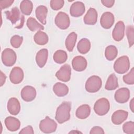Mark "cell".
<instances>
[{"label": "cell", "mask_w": 134, "mask_h": 134, "mask_svg": "<svg viewBox=\"0 0 134 134\" xmlns=\"http://www.w3.org/2000/svg\"><path fill=\"white\" fill-rule=\"evenodd\" d=\"M6 76L5 75V74L3 73L2 71H1V85H0L1 86H2L4 84L6 81Z\"/></svg>", "instance_id": "b9f144b4"}, {"label": "cell", "mask_w": 134, "mask_h": 134, "mask_svg": "<svg viewBox=\"0 0 134 134\" xmlns=\"http://www.w3.org/2000/svg\"><path fill=\"white\" fill-rule=\"evenodd\" d=\"M122 129L125 133L127 134L134 133V123L132 121L125 122L122 126Z\"/></svg>", "instance_id": "d590c367"}, {"label": "cell", "mask_w": 134, "mask_h": 134, "mask_svg": "<svg viewBox=\"0 0 134 134\" xmlns=\"http://www.w3.org/2000/svg\"><path fill=\"white\" fill-rule=\"evenodd\" d=\"M14 0H5L0 1V8L1 9H4L10 7L14 3Z\"/></svg>", "instance_id": "74e56055"}, {"label": "cell", "mask_w": 134, "mask_h": 134, "mask_svg": "<svg viewBox=\"0 0 134 134\" xmlns=\"http://www.w3.org/2000/svg\"><path fill=\"white\" fill-rule=\"evenodd\" d=\"M55 24L60 29H66L70 26V18L65 13L60 12L55 16Z\"/></svg>", "instance_id": "ba28073f"}, {"label": "cell", "mask_w": 134, "mask_h": 134, "mask_svg": "<svg viewBox=\"0 0 134 134\" xmlns=\"http://www.w3.org/2000/svg\"><path fill=\"white\" fill-rule=\"evenodd\" d=\"M128 116V113L124 110H117L111 116V121L115 125H120L125 121Z\"/></svg>", "instance_id": "e0dca14e"}, {"label": "cell", "mask_w": 134, "mask_h": 134, "mask_svg": "<svg viewBox=\"0 0 134 134\" xmlns=\"http://www.w3.org/2000/svg\"><path fill=\"white\" fill-rule=\"evenodd\" d=\"M130 95V91L128 88L122 87L116 91L115 99L119 103H125L129 100Z\"/></svg>", "instance_id": "4fadbf2b"}, {"label": "cell", "mask_w": 134, "mask_h": 134, "mask_svg": "<svg viewBox=\"0 0 134 134\" xmlns=\"http://www.w3.org/2000/svg\"><path fill=\"white\" fill-rule=\"evenodd\" d=\"M71 104L69 102L62 103L57 108L55 118L59 124H63L70 118Z\"/></svg>", "instance_id": "7a4b0ae2"}, {"label": "cell", "mask_w": 134, "mask_h": 134, "mask_svg": "<svg viewBox=\"0 0 134 134\" xmlns=\"http://www.w3.org/2000/svg\"><path fill=\"white\" fill-rule=\"evenodd\" d=\"M19 133H28V134H33L34 133V131L33 130V128L31 126H27V127L23 128L20 132Z\"/></svg>", "instance_id": "ab89813d"}, {"label": "cell", "mask_w": 134, "mask_h": 134, "mask_svg": "<svg viewBox=\"0 0 134 134\" xmlns=\"http://www.w3.org/2000/svg\"><path fill=\"white\" fill-rule=\"evenodd\" d=\"M102 81L101 79L96 75L90 77L85 83V90L89 93H95L101 88Z\"/></svg>", "instance_id": "277c9868"}, {"label": "cell", "mask_w": 134, "mask_h": 134, "mask_svg": "<svg viewBox=\"0 0 134 134\" xmlns=\"http://www.w3.org/2000/svg\"><path fill=\"white\" fill-rule=\"evenodd\" d=\"M117 54L118 50L115 46H108L105 49V55L106 58L109 61H112L115 59Z\"/></svg>", "instance_id": "1f68e13d"}, {"label": "cell", "mask_w": 134, "mask_h": 134, "mask_svg": "<svg viewBox=\"0 0 134 134\" xmlns=\"http://www.w3.org/2000/svg\"><path fill=\"white\" fill-rule=\"evenodd\" d=\"M53 58L54 62L57 63L62 64L67 60L68 55L65 51L62 50H58L54 52Z\"/></svg>", "instance_id": "4dcf8cb0"}, {"label": "cell", "mask_w": 134, "mask_h": 134, "mask_svg": "<svg viewBox=\"0 0 134 134\" xmlns=\"http://www.w3.org/2000/svg\"><path fill=\"white\" fill-rule=\"evenodd\" d=\"M124 82L128 85H133L134 84V69L132 68L130 72L123 76Z\"/></svg>", "instance_id": "836d02e7"}, {"label": "cell", "mask_w": 134, "mask_h": 134, "mask_svg": "<svg viewBox=\"0 0 134 134\" xmlns=\"http://www.w3.org/2000/svg\"><path fill=\"white\" fill-rule=\"evenodd\" d=\"M34 41L38 45H44L48 42L49 38L47 34L42 31H37L34 35Z\"/></svg>", "instance_id": "f1b7e54d"}, {"label": "cell", "mask_w": 134, "mask_h": 134, "mask_svg": "<svg viewBox=\"0 0 134 134\" xmlns=\"http://www.w3.org/2000/svg\"><path fill=\"white\" fill-rule=\"evenodd\" d=\"M24 77L23 70L18 66L13 68L9 75V79L10 82L14 84H17L21 83Z\"/></svg>", "instance_id": "8fae6325"}, {"label": "cell", "mask_w": 134, "mask_h": 134, "mask_svg": "<svg viewBox=\"0 0 134 134\" xmlns=\"http://www.w3.org/2000/svg\"><path fill=\"white\" fill-rule=\"evenodd\" d=\"M20 10L21 13L25 15H30L32 11L33 4L29 0H24L20 4Z\"/></svg>", "instance_id": "83f0119b"}, {"label": "cell", "mask_w": 134, "mask_h": 134, "mask_svg": "<svg viewBox=\"0 0 134 134\" xmlns=\"http://www.w3.org/2000/svg\"><path fill=\"white\" fill-rule=\"evenodd\" d=\"M26 25L28 29L31 31H38L44 29V27L32 17H29L28 18Z\"/></svg>", "instance_id": "4316f807"}, {"label": "cell", "mask_w": 134, "mask_h": 134, "mask_svg": "<svg viewBox=\"0 0 134 134\" xmlns=\"http://www.w3.org/2000/svg\"><path fill=\"white\" fill-rule=\"evenodd\" d=\"M23 41V37L19 35H14L10 39V44L15 48H18L21 46Z\"/></svg>", "instance_id": "e575fe53"}, {"label": "cell", "mask_w": 134, "mask_h": 134, "mask_svg": "<svg viewBox=\"0 0 134 134\" xmlns=\"http://www.w3.org/2000/svg\"><path fill=\"white\" fill-rule=\"evenodd\" d=\"M101 2L103 4V5H104L105 6L110 8L114 5L115 1L114 0H102L101 1Z\"/></svg>", "instance_id": "60d3db41"}, {"label": "cell", "mask_w": 134, "mask_h": 134, "mask_svg": "<svg viewBox=\"0 0 134 134\" xmlns=\"http://www.w3.org/2000/svg\"><path fill=\"white\" fill-rule=\"evenodd\" d=\"M76 133V132H77V133H82V132H80V131H74V130H73V131H70V132H69V133Z\"/></svg>", "instance_id": "ee69618b"}, {"label": "cell", "mask_w": 134, "mask_h": 134, "mask_svg": "<svg viewBox=\"0 0 134 134\" xmlns=\"http://www.w3.org/2000/svg\"><path fill=\"white\" fill-rule=\"evenodd\" d=\"M77 39V34L74 32L70 33L65 40V46L67 50L71 52L72 51L76 43Z\"/></svg>", "instance_id": "f546056e"}, {"label": "cell", "mask_w": 134, "mask_h": 134, "mask_svg": "<svg viewBox=\"0 0 134 134\" xmlns=\"http://www.w3.org/2000/svg\"><path fill=\"white\" fill-rule=\"evenodd\" d=\"M57 128L56 122L46 116L44 119L41 120L39 124V128L40 130L45 133H50L54 132Z\"/></svg>", "instance_id": "8992f818"}, {"label": "cell", "mask_w": 134, "mask_h": 134, "mask_svg": "<svg viewBox=\"0 0 134 134\" xmlns=\"http://www.w3.org/2000/svg\"><path fill=\"white\" fill-rule=\"evenodd\" d=\"M7 110L8 112L13 115H17L20 110V104L15 97L10 98L7 102Z\"/></svg>", "instance_id": "ac0fdd59"}, {"label": "cell", "mask_w": 134, "mask_h": 134, "mask_svg": "<svg viewBox=\"0 0 134 134\" xmlns=\"http://www.w3.org/2000/svg\"><path fill=\"white\" fill-rule=\"evenodd\" d=\"M114 16L109 12L104 13L100 19V24L102 27L104 29H109L112 27L114 23Z\"/></svg>", "instance_id": "2e32d148"}, {"label": "cell", "mask_w": 134, "mask_h": 134, "mask_svg": "<svg viewBox=\"0 0 134 134\" xmlns=\"http://www.w3.org/2000/svg\"><path fill=\"white\" fill-rule=\"evenodd\" d=\"M126 35L129 43V47H131L134 43V28L133 26L130 25L127 27Z\"/></svg>", "instance_id": "d6a6232c"}, {"label": "cell", "mask_w": 134, "mask_h": 134, "mask_svg": "<svg viewBox=\"0 0 134 134\" xmlns=\"http://www.w3.org/2000/svg\"><path fill=\"white\" fill-rule=\"evenodd\" d=\"M118 87V79L114 73H112L109 76L106 83L105 88L107 90L112 91L115 90Z\"/></svg>", "instance_id": "484cf974"}, {"label": "cell", "mask_w": 134, "mask_h": 134, "mask_svg": "<svg viewBox=\"0 0 134 134\" xmlns=\"http://www.w3.org/2000/svg\"><path fill=\"white\" fill-rule=\"evenodd\" d=\"M71 75V68L68 64L62 65L60 70L55 73L57 78L62 82H66L70 81Z\"/></svg>", "instance_id": "9c48e42d"}, {"label": "cell", "mask_w": 134, "mask_h": 134, "mask_svg": "<svg viewBox=\"0 0 134 134\" xmlns=\"http://www.w3.org/2000/svg\"><path fill=\"white\" fill-rule=\"evenodd\" d=\"M105 132L103 130V129L102 128H101L99 126H94L93 127L90 132V134H96V133H99V134H103Z\"/></svg>", "instance_id": "f35d334b"}, {"label": "cell", "mask_w": 134, "mask_h": 134, "mask_svg": "<svg viewBox=\"0 0 134 134\" xmlns=\"http://www.w3.org/2000/svg\"><path fill=\"white\" fill-rule=\"evenodd\" d=\"M97 12L94 8H90L83 18L84 22L85 24L93 25L97 20Z\"/></svg>", "instance_id": "ffe728a7"}, {"label": "cell", "mask_w": 134, "mask_h": 134, "mask_svg": "<svg viewBox=\"0 0 134 134\" xmlns=\"http://www.w3.org/2000/svg\"><path fill=\"white\" fill-rule=\"evenodd\" d=\"M36 16L38 20L43 25L46 24V17L48 13V9L44 5H40L36 9Z\"/></svg>", "instance_id": "cb8c5ba5"}, {"label": "cell", "mask_w": 134, "mask_h": 134, "mask_svg": "<svg viewBox=\"0 0 134 134\" xmlns=\"http://www.w3.org/2000/svg\"><path fill=\"white\" fill-rule=\"evenodd\" d=\"M53 91L57 96L59 97H63L68 94L69 92V88L65 84L57 82L53 85Z\"/></svg>", "instance_id": "603a6c76"}, {"label": "cell", "mask_w": 134, "mask_h": 134, "mask_svg": "<svg viewBox=\"0 0 134 134\" xmlns=\"http://www.w3.org/2000/svg\"><path fill=\"white\" fill-rule=\"evenodd\" d=\"M72 65L73 69L77 72H81L85 70L87 67V62L86 59L81 55L74 57L72 61Z\"/></svg>", "instance_id": "9a60e30c"}, {"label": "cell", "mask_w": 134, "mask_h": 134, "mask_svg": "<svg viewBox=\"0 0 134 134\" xmlns=\"http://www.w3.org/2000/svg\"><path fill=\"white\" fill-rule=\"evenodd\" d=\"M110 103L106 98H101L98 99L95 103L94 105V110L95 113L99 116L106 115L109 110Z\"/></svg>", "instance_id": "5b68a950"}, {"label": "cell", "mask_w": 134, "mask_h": 134, "mask_svg": "<svg viewBox=\"0 0 134 134\" xmlns=\"http://www.w3.org/2000/svg\"><path fill=\"white\" fill-rule=\"evenodd\" d=\"M134 100L133 98H132L131 100V101L130 102V105H129L130 109L132 111V112H133V108H134V100Z\"/></svg>", "instance_id": "7bdbcfd3"}, {"label": "cell", "mask_w": 134, "mask_h": 134, "mask_svg": "<svg viewBox=\"0 0 134 134\" xmlns=\"http://www.w3.org/2000/svg\"><path fill=\"white\" fill-rule=\"evenodd\" d=\"M63 0H51L50 3L51 8L54 10L60 9L64 5Z\"/></svg>", "instance_id": "8d00e7d4"}, {"label": "cell", "mask_w": 134, "mask_h": 134, "mask_svg": "<svg viewBox=\"0 0 134 134\" xmlns=\"http://www.w3.org/2000/svg\"><path fill=\"white\" fill-rule=\"evenodd\" d=\"M36 90L32 86L27 85L24 86L21 91L20 95L22 99L25 102H31L36 96Z\"/></svg>", "instance_id": "30bf717a"}, {"label": "cell", "mask_w": 134, "mask_h": 134, "mask_svg": "<svg viewBox=\"0 0 134 134\" xmlns=\"http://www.w3.org/2000/svg\"><path fill=\"white\" fill-rule=\"evenodd\" d=\"M5 124L7 129L10 131H16L20 126V122L17 118L8 116L5 119Z\"/></svg>", "instance_id": "d6986e66"}, {"label": "cell", "mask_w": 134, "mask_h": 134, "mask_svg": "<svg viewBox=\"0 0 134 134\" xmlns=\"http://www.w3.org/2000/svg\"><path fill=\"white\" fill-rule=\"evenodd\" d=\"M17 59L15 52L12 49L6 48L2 53V61L7 66H12L15 64Z\"/></svg>", "instance_id": "52a82bcc"}, {"label": "cell", "mask_w": 134, "mask_h": 134, "mask_svg": "<svg viewBox=\"0 0 134 134\" xmlns=\"http://www.w3.org/2000/svg\"><path fill=\"white\" fill-rule=\"evenodd\" d=\"M91 114V108L88 105L83 104L80 106L76 110L75 115L77 118L84 119L87 118Z\"/></svg>", "instance_id": "7402d4cb"}, {"label": "cell", "mask_w": 134, "mask_h": 134, "mask_svg": "<svg viewBox=\"0 0 134 134\" xmlns=\"http://www.w3.org/2000/svg\"><path fill=\"white\" fill-rule=\"evenodd\" d=\"M85 11V5L82 2H75L73 3L70 9V15L72 17H78L82 16Z\"/></svg>", "instance_id": "5bb4252c"}, {"label": "cell", "mask_w": 134, "mask_h": 134, "mask_svg": "<svg viewBox=\"0 0 134 134\" xmlns=\"http://www.w3.org/2000/svg\"><path fill=\"white\" fill-rule=\"evenodd\" d=\"M77 48L79 52L81 54L87 53L91 49V42L86 38L81 39L77 43Z\"/></svg>", "instance_id": "d4e9b609"}, {"label": "cell", "mask_w": 134, "mask_h": 134, "mask_svg": "<svg viewBox=\"0 0 134 134\" xmlns=\"http://www.w3.org/2000/svg\"><path fill=\"white\" fill-rule=\"evenodd\" d=\"M130 68L129 58L123 55L118 58L114 63V69L116 72L119 74H124L127 72Z\"/></svg>", "instance_id": "3957f363"}, {"label": "cell", "mask_w": 134, "mask_h": 134, "mask_svg": "<svg viewBox=\"0 0 134 134\" xmlns=\"http://www.w3.org/2000/svg\"><path fill=\"white\" fill-rule=\"evenodd\" d=\"M5 13L6 18L10 21L15 28L20 29L23 27L25 17L17 7L13 8L10 11H6Z\"/></svg>", "instance_id": "6da1fadb"}, {"label": "cell", "mask_w": 134, "mask_h": 134, "mask_svg": "<svg viewBox=\"0 0 134 134\" xmlns=\"http://www.w3.org/2000/svg\"><path fill=\"white\" fill-rule=\"evenodd\" d=\"M48 51L47 49L43 48L39 50L36 56V61L37 65L41 68H43L48 59Z\"/></svg>", "instance_id": "44dd1931"}, {"label": "cell", "mask_w": 134, "mask_h": 134, "mask_svg": "<svg viewBox=\"0 0 134 134\" xmlns=\"http://www.w3.org/2000/svg\"><path fill=\"white\" fill-rule=\"evenodd\" d=\"M125 26L123 21H119L117 22L113 30L112 37L116 41H121L125 35Z\"/></svg>", "instance_id": "7c38bea8"}]
</instances>
